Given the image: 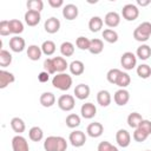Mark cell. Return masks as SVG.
Instances as JSON below:
<instances>
[{
	"label": "cell",
	"mask_w": 151,
	"mask_h": 151,
	"mask_svg": "<svg viewBox=\"0 0 151 151\" xmlns=\"http://www.w3.org/2000/svg\"><path fill=\"white\" fill-rule=\"evenodd\" d=\"M150 4V0H137V5L138 6H142V7H145Z\"/></svg>",
	"instance_id": "49"
},
{
	"label": "cell",
	"mask_w": 151,
	"mask_h": 151,
	"mask_svg": "<svg viewBox=\"0 0 151 151\" xmlns=\"http://www.w3.org/2000/svg\"><path fill=\"white\" fill-rule=\"evenodd\" d=\"M136 57L140 60H147L151 57V47L146 44H142L136 51Z\"/></svg>",
	"instance_id": "28"
},
{
	"label": "cell",
	"mask_w": 151,
	"mask_h": 151,
	"mask_svg": "<svg viewBox=\"0 0 151 151\" xmlns=\"http://www.w3.org/2000/svg\"><path fill=\"white\" fill-rule=\"evenodd\" d=\"M57 104H58V107L61 111L68 112V111H72L74 109L76 100H74V97L72 94H63V96H60L58 98Z\"/></svg>",
	"instance_id": "4"
},
{
	"label": "cell",
	"mask_w": 151,
	"mask_h": 151,
	"mask_svg": "<svg viewBox=\"0 0 151 151\" xmlns=\"http://www.w3.org/2000/svg\"><path fill=\"white\" fill-rule=\"evenodd\" d=\"M68 142L74 147H81L86 143V134L80 130L72 131L70 133V136H68Z\"/></svg>",
	"instance_id": "7"
},
{
	"label": "cell",
	"mask_w": 151,
	"mask_h": 151,
	"mask_svg": "<svg viewBox=\"0 0 151 151\" xmlns=\"http://www.w3.org/2000/svg\"><path fill=\"white\" fill-rule=\"evenodd\" d=\"M9 29H11V34H21L24 32V24L22 21L18 20V19H11L9 20Z\"/></svg>",
	"instance_id": "30"
},
{
	"label": "cell",
	"mask_w": 151,
	"mask_h": 151,
	"mask_svg": "<svg viewBox=\"0 0 151 151\" xmlns=\"http://www.w3.org/2000/svg\"><path fill=\"white\" fill-rule=\"evenodd\" d=\"M8 45H9V48H11L13 52L20 53V52H22V51L25 50V47H26V41H25V39L21 38L20 35H14V37H12V38L9 39Z\"/></svg>",
	"instance_id": "10"
},
{
	"label": "cell",
	"mask_w": 151,
	"mask_h": 151,
	"mask_svg": "<svg viewBox=\"0 0 151 151\" xmlns=\"http://www.w3.org/2000/svg\"><path fill=\"white\" fill-rule=\"evenodd\" d=\"M42 55V51H41V47L38 46V45H29L27 47V57L29 60L32 61H37L41 58Z\"/></svg>",
	"instance_id": "21"
},
{
	"label": "cell",
	"mask_w": 151,
	"mask_h": 151,
	"mask_svg": "<svg viewBox=\"0 0 151 151\" xmlns=\"http://www.w3.org/2000/svg\"><path fill=\"white\" fill-rule=\"evenodd\" d=\"M137 76L142 79H147L151 77V67L147 64H140L137 66Z\"/></svg>",
	"instance_id": "36"
},
{
	"label": "cell",
	"mask_w": 151,
	"mask_h": 151,
	"mask_svg": "<svg viewBox=\"0 0 151 151\" xmlns=\"http://www.w3.org/2000/svg\"><path fill=\"white\" fill-rule=\"evenodd\" d=\"M139 129H142L144 132H146L149 136L151 134V120H147V119H143L140 125H139Z\"/></svg>",
	"instance_id": "46"
},
{
	"label": "cell",
	"mask_w": 151,
	"mask_h": 151,
	"mask_svg": "<svg viewBox=\"0 0 151 151\" xmlns=\"http://www.w3.org/2000/svg\"><path fill=\"white\" fill-rule=\"evenodd\" d=\"M40 47H41L42 54H45V55H47V57H50V55L54 54L55 48H57V46H55L54 41H52V40H45V41L41 44V46H40Z\"/></svg>",
	"instance_id": "32"
},
{
	"label": "cell",
	"mask_w": 151,
	"mask_h": 151,
	"mask_svg": "<svg viewBox=\"0 0 151 151\" xmlns=\"http://www.w3.org/2000/svg\"><path fill=\"white\" fill-rule=\"evenodd\" d=\"M28 137L32 142H40L44 138V132L39 126H32L28 131Z\"/></svg>",
	"instance_id": "33"
},
{
	"label": "cell",
	"mask_w": 151,
	"mask_h": 151,
	"mask_svg": "<svg viewBox=\"0 0 151 151\" xmlns=\"http://www.w3.org/2000/svg\"><path fill=\"white\" fill-rule=\"evenodd\" d=\"M111 101H112V97H111V93L107 90H100L97 93V103L100 106L106 107L111 104Z\"/></svg>",
	"instance_id": "20"
},
{
	"label": "cell",
	"mask_w": 151,
	"mask_h": 151,
	"mask_svg": "<svg viewBox=\"0 0 151 151\" xmlns=\"http://www.w3.org/2000/svg\"><path fill=\"white\" fill-rule=\"evenodd\" d=\"M48 79H50V74H48L46 71H42V72H40V73L38 74V80H39L40 83H47Z\"/></svg>",
	"instance_id": "48"
},
{
	"label": "cell",
	"mask_w": 151,
	"mask_h": 151,
	"mask_svg": "<svg viewBox=\"0 0 151 151\" xmlns=\"http://www.w3.org/2000/svg\"><path fill=\"white\" fill-rule=\"evenodd\" d=\"M120 73H122V71H120L119 68H111V70H109L107 73H106V79H107V81H109L110 84L116 85L117 79H118V77H119Z\"/></svg>",
	"instance_id": "41"
},
{
	"label": "cell",
	"mask_w": 151,
	"mask_h": 151,
	"mask_svg": "<svg viewBox=\"0 0 151 151\" xmlns=\"http://www.w3.org/2000/svg\"><path fill=\"white\" fill-rule=\"evenodd\" d=\"M65 123H66V126H67V127H70V129H76V127H78V126L80 125L81 119H80V117H79L78 114H76V113H70V114L66 117Z\"/></svg>",
	"instance_id": "34"
},
{
	"label": "cell",
	"mask_w": 151,
	"mask_h": 151,
	"mask_svg": "<svg viewBox=\"0 0 151 151\" xmlns=\"http://www.w3.org/2000/svg\"><path fill=\"white\" fill-rule=\"evenodd\" d=\"M68 68L71 74L73 76H81L85 72V65L81 60H73L72 63H70Z\"/></svg>",
	"instance_id": "23"
},
{
	"label": "cell",
	"mask_w": 151,
	"mask_h": 151,
	"mask_svg": "<svg viewBox=\"0 0 151 151\" xmlns=\"http://www.w3.org/2000/svg\"><path fill=\"white\" fill-rule=\"evenodd\" d=\"M72 83H73L72 77L70 74L65 73V72L64 73H57L53 77V79H52V85L55 88L60 90V91H67V90H70L71 86H72Z\"/></svg>",
	"instance_id": "2"
},
{
	"label": "cell",
	"mask_w": 151,
	"mask_h": 151,
	"mask_svg": "<svg viewBox=\"0 0 151 151\" xmlns=\"http://www.w3.org/2000/svg\"><path fill=\"white\" fill-rule=\"evenodd\" d=\"M113 100L118 106H124L130 100V92L126 88H119L113 94Z\"/></svg>",
	"instance_id": "11"
},
{
	"label": "cell",
	"mask_w": 151,
	"mask_h": 151,
	"mask_svg": "<svg viewBox=\"0 0 151 151\" xmlns=\"http://www.w3.org/2000/svg\"><path fill=\"white\" fill-rule=\"evenodd\" d=\"M104 50V42L101 39H98V38H94V39H91V42H90V53L92 54H99L101 53Z\"/></svg>",
	"instance_id": "29"
},
{
	"label": "cell",
	"mask_w": 151,
	"mask_h": 151,
	"mask_svg": "<svg viewBox=\"0 0 151 151\" xmlns=\"http://www.w3.org/2000/svg\"><path fill=\"white\" fill-rule=\"evenodd\" d=\"M130 83H131V77L129 76V73L122 71V73L119 74V77L117 79L116 85L119 86L120 88H125V87H127L130 85Z\"/></svg>",
	"instance_id": "38"
},
{
	"label": "cell",
	"mask_w": 151,
	"mask_h": 151,
	"mask_svg": "<svg viewBox=\"0 0 151 151\" xmlns=\"http://www.w3.org/2000/svg\"><path fill=\"white\" fill-rule=\"evenodd\" d=\"M116 142L120 147H127L131 144V134L125 129H119L116 133Z\"/></svg>",
	"instance_id": "9"
},
{
	"label": "cell",
	"mask_w": 151,
	"mask_h": 151,
	"mask_svg": "<svg viewBox=\"0 0 151 151\" xmlns=\"http://www.w3.org/2000/svg\"><path fill=\"white\" fill-rule=\"evenodd\" d=\"M150 35H151V22H149V21H143L133 31V38H134V40H137L139 42L147 41L149 38H150Z\"/></svg>",
	"instance_id": "3"
},
{
	"label": "cell",
	"mask_w": 151,
	"mask_h": 151,
	"mask_svg": "<svg viewBox=\"0 0 151 151\" xmlns=\"http://www.w3.org/2000/svg\"><path fill=\"white\" fill-rule=\"evenodd\" d=\"M145 151H151V150H145Z\"/></svg>",
	"instance_id": "50"
},
{
	"label": "cell",
	"mask_w": 151,
	"mask_h": 151,
	"mask_svg": "<svg viewBox=\"0 0 151 151\" xmlns=\"http://www.w3.org/2000/svg\"><path fill=\"white\" fill-rule=\"evenodd\" d=\"M104 22H105V25L109 28L117 27L120 24V15H119V13H117L114 11L107 12L106 15H105V18H104Z\"/></svg>",
	"instance_id": "14"
},
{
	"label": "cell",
	"mask_w": 151,
	"mask_h": 151,
	"mask_svg": "<svg viewBox=\"0 0 151 151\" xmlns=\"http://www.w3.org/2000/svg\"><path fill=\"white\" fill-rule=\"evenodd\" d=\"M79 14V9L74 4H67L63 7V17L66 20H74Z\"/></svg>",
	"instance_id": "13"
},
{
	"label": "cell",
	"mask_w": 151,
	"mask_h": 151,
	"mask_svg": "<svg viewBox=\"0 0 151 151\" xmlns=\"http://www.w3.org/2000/svg\"><path fill=\"white\" fill-rule=\"evenodd\" d=\"M15 81V77L13 73L6 71V70H0V88H6L9 84H13Z\"/></svg>",
	"instance_id": "19"
},
{
	"label": "cell",
	"mask_w": 151,
	"mask_h": 151,
	"mask_svg": "<svg viewBox=\"0 0 151 151\" xmlns=\"http://www.w3.org/2000/svg\"><path fill=\"white\" fill-rule=\"evenodd\" d=\"M24 19H25V22L31 26V27H34L37 26L39 22H40V19H41V14L39 12H35V11H26L25 15H24Z\"/></svg>",
	"instance_id": "16"
},
{
	"label": "cell",
	"mask_w": 151,
	"mask_h": 151,
	"mask_svg": "<svg viewBox=\"0 0 151 151\" xmlns=\"http://www.w3.org/2000/svg\"><path fill=\"white\" fill-rule=\"evenodd\" d=\"M143 119H144V118L142 117L140 113H138V112H131V113L127 116L126 122H127V125H129L130 127L137 129V127H139V125H140V123H142Z\"/></svg>",
	"instance_id": "26"
},
{
	"label": "cell",
	"mask_w": 151,
	"mask_h": 151,
	"mask_svg": "<svg viewBox=\"0 0 151 151\" xmlns=\"http://www.w3.org/2000/svg\"><path fill=\"white\" fill-rule=\"evenodd\" d=\"M98 151H119L114 145H112L110 142L107 140H103L98 144V147H97Z\"/></svg>",
	"instance_id": "43"
},
{
	"label": "cell",
	"mask_w": 151,
	"mask_h": 151,
	"mask_svg": "<svg viewBox=\"0 0 151 151\" xmlns=\"http://www.w3.org/2000/svg\"><path fill=\"white\" fill-rule=\"evenodd\" d=\"M45 151H66L67 142L61 136H50L44 142Z\"/></svg>",
	"instance_id": "1"
},
{
	"label": "cell",
	"mask_w": 151,
	"mask_h": 151,
	"mask_svg": "<svg viewBox=\"0 0 151 151\" xmlns=\"http://www.w3.org/2000/svg\"><path fill=\"white\" fill-rule=\"evenodd\" d=\"M90 92H91V88H90V86L86 85V84H78V85L74 87V91H73L74 97H76L77 99H79V100H84V99L88 98Z\"/></svg>",
	"instance_id": "18"
},
{
	"label": "cell",
	"mask_w": 151,
	"mask_h": 151,
	"mask_svg": "<svg viewBox=\"0 0 151 151\" xmlns=\"http://www.w3.org/2000/svg\"><path fill=\"white\" fill-rule=\"evenodd\" d=\"M80 113L81 117L85 119H92L97 114V107L92 103H85L80 107Z\"/></svg>",
	"instance_id": "17"
},
{
	"label": "cell",
	"mask_w": 151,
	"mask_h": 151,
	"mask_svg": "<svg viewBox=\"0 0 151 151\" xmlns=\"http://www.w3.org/2000/svg\"><path fill=\"white\" fill-rule=\"evenodd\" d=\"M11 34V29H9V20H1L0 22V35L2 37H7Z\"/></svg>",
	"instance_id": "44"
},
{
	"label": "cell",
	"mask_w": 151,
	"mask_h": 151,
	"mask_svg": "<svg viewBox=\"0 0 151 151\" xmlns=\"http://www.w3.org/2000/svg\"><path fill=\"white\" fill-rule=\"evenodd\" d=\"M44 70L48 73V74H54L55 73V68L52 61V58H46L44 60Z\"/></svg>",
	"instance_id": "45"
},
{
	"label": "cell",
	"mask_w": 151,
	"mask_h": 151,
	"mask_svg": "<svg viewBox=\"0 0 151 151\" xmlns=\"http://www.w3.org/2000/svg\"><path fill=\"white\" fill-rule=\"evenodd\" d=\"M101 35H103L104 40L107 41L109 44H114L118 41V33L112 28H105L103 31Z\"/></svg>",
	"instance_id": "31"
},
{
	"label": "cell",
	"mask_w": 151,
	"mask_h": 151,
	"mask_svg": "<svg viewBox=\"0 0 151 151\" xmlns=\"http://www.w3.org/2000/svg\"><path fill=\"white\" fill-rule=\"evenodd\" d=\"M11 127L12 130L17 133V134H21L22 132H25L26 130V125H25V122L19 118V117H14L11 119Z\"/></svg>",
	"instance_id": "25"
},
{
	"label": "cell",
	"mask_w": 151,
	"mask_h": 151,
	"mask_svg": "<svg viewBox=\"0 0 151 151\" xmlns=\"http://www.w3.org/2000/svg\"><path fill=\"white\" fill-rule=\"evenodd\" d=\"M39 101L44 107H51L55 104V96L52 92H44L41 93Z\"/></svg>",
	"instance_id": "24"
},
{
	"label": "cell",
	"mask_w": 151,
	"mask_h": 151,
	"mask_svg": "<svg viewBox=\"0 0 151 151\" xmlns=\"http://www.w3.org/2000/svg\"><path fill=\"white\" fill-rule=\"evenodd\" d=\"M26 6L28 11H35L40 13L44 9V1L42 0H28L26 2Z\"/></svg>",
	"instance_id": "39"
},
{
	"label": "cell",
	"mask_w": 151,
	"mask_h": 151,
	"mask_svg": "<svg viewBox=\"0 0 151 151\" xmlns=\"http://www.w3.org/2000/svg\"><path fill=\"white\" fill-rule=\"evenodd\" d=\"M120 65L124 70L130 71L137 66V57L132 52H125L120 57Z\"/></svg>",
	"instance_id": "6"
},
{
	"label": "cell",
	"mask_w": 151,
	"mask_h": 151,
	"mask_svg": "<svg viewBox=\"0 0 151 151\" xmlns=\"http://www.w3.org/2000/svg\"><path fill=\"white\" fill-rule=\"evenodd\" d=\"M90 42H91V40H90L88 38L80 35V37H78L77 40H76V46H77L79 50H81V51H86V50L88 51V48H90Z\"/></svg>",
	"instance_id": "40"
},
{
	"label": "cell",
	"mask_w": 151,
	"mask_h": 151,
	"mask_svg": "<svg viewBox=\"0 0 151 151\" xmlns=\"http://www.w3.org/2000/svg\"><path fill=\"white\" fill-rule=\"evenodd\" d=\"M103 25H104V20H103L100 17H98V15L92 17V18L90 19V21H88V28H90V31L93 32V33L99 32V31L103 28Z\"/></svg>",
	"instance_id": "27"
},
{
	"label": "cell",
	"mask_w": 151,
	"mask_h": 151,
	"mask_svg": "<svg viewBox=\"0 0 151 151\" xmlns=\"http://www.w3.org/2000/svg\"><path fill=\"white\" fill-rule=\"evenodd\" d=\"M52 61H53V65H54L57 73H64L70 65L64 57H54V58H52Z\"/></svg>",
	"instance_id": "22"
},
{
	"label": "cell",
	"mask_w": 151,
	"mask_h": 151,
	"mask_svg": "<svg viewBox=\"0 0 151 151\" xmlns=\"http://www.w3.org/2000/svg\"><path fill=\"white\" fill-rule=\"evenodd\" d=\"M11 63H12V54L9 53V51L1 48L0 50V66L7 67L11 65Z\"/></svg>",
	"instance_id": "37"
},
{
	"label": "cell",
	"mask_w": 151,
	"mask_h": 151,
	"mask_svg": "<svg viewBox=\"0 0 151 151\" xmlns=\"http://www.w3.org/2000/svg\"><path fill=\"white\" fill-rule=\"evenodd\" d=\"M122 15L126 21H134L139 17V8L134 4H126L122 8Z\"/></svg>",
	"instance_id": "5"
},
{
	"label": "cell",
	"mask_w": 151,
	"mask_h": 151,
	"mask_svg": "<svg viewBox=\"0 0 151 151\" xmlns=\"http://www.w3.org/2000/svg\"><path fill=\"white\" fill-rule=\"evenodd\" d=\"M12 149L13 151H29L28 142L21 134H17L12 138Z\"/></svg>",
	"instance_id": "8"
},
{
	"label": "cell",
	"mask_w": 151,
	"mask_h": 151,
	"mask_svg": "<svg viewBox=\"0 0 151 151\" xmlns=\"http://www.w3.org/2000/svg\"><path fill=\"white\" fill-rule=\"evenodd\" d=\"M60 20L58 19V18H55V17H51V18H48V19H46V21H45V24H44V28H45V31L47 32V33H50V34H54V33H57L59 29H60Z\"/></svg>",
	"instance_id": "12"
},
{
	"label": "cell",
	"mask_w": 151,
	"mask_h": 151,
	"mask_svg": "<svg viewBox=\"0 0 151 151\" xmlns=\"http://www.w3.org/2000/svg\"><path fill=\"white\" fill-rule=\"evenodd\" d=\"M147 137H149V134H147L146 132H144V131H143L142 129H139V127L134 129V131H133V134H132V138H133V140H134V142H138V143L145 142V140L147 139Z\"/></svg>",
	"instance_id": "42"
},
{
	"label": "cell",
	"mask_w": 151,
	"mask_h": 151,
	"mask_svg": "<svg viewBox=\"0 0 151 151\" xmlns=\"http://www.w3.org/2000/svg\"><path fill=\"white\" fill-rule=\"evenodd\" d=\"M47 2H48V5H50L52 8H59V7H61V6H65L63 0H48Z\"/></svg>",
	"instance_id": "47"
},
{
	"label": "cell",
	"mask_w": 151,
	"mask_h": 151,
	"mask_svg": "<svg viewBox=\"0 0 151 151\" xmlns=\"http://www.w3.org/2000/svg\"><path fill=\"white\" fill-rule=\"evenodd\" d=\"M60 53L63 57H72L74 54V45L71 41H64L60 45Z\"/></svg>",
	"instance_id": "35"
},
{
	"label": "cell",
	"mask_w": 151,
	"mask_h": 151,
	"mask_svg": "<svg viewBox=\"0 0 151 151\" xmlns=\"http://www.w3.org/2000/svg\"><path fill=\"white\" fill-rule=\"evenodd\" d=\"M104 132V126L101 123H98V122H94V123H91L87 125V129H86V133L91 137V138H98L103 134Z\"/></svg>",
	"instance_id": "15"
}]
</instances>
